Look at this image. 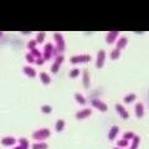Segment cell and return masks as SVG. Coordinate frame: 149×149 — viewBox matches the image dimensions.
Masks as SVG:
<instances>
[{"mask_svg":"<svg viewBox=\"0 0 149 149\" xmlns=\"http://www.w3.org/2000/svg\"><path fill=\"white\" fill-rule=\"evenodd\" d=\"M50 129L47 128H41V129H37L35 130L34 133H32V138L35 139V141H39V142H42L45 139H47L50 137Z\"/></svg>","mask_w":149,"mask_h":149,"instance_id":"1","label":"cell"},{"mask_svg":"<svg viewBox=\"0 0 149 149\" xmlns=\"http://www.w3.org/2000/svg\"><path fill=\"white\" fill-rule=\"evenodd\" d=\"M54 40H55V44H56L55 47L57 49L61 54H63V51H65V39H63V36L60 34V32H55Z\"/></svg>","mask_w":149,"mask_h":149,"instance_id":"2","label":"cell"},{"mask_svg":"<svg viewBox=\"0 0 149 149\" xmlns=\"http://www.w3.org/2000/svg\"><path fill=\"white\" fill-rule=\"evenodd\" d=\"M92 60V57L90 55H77V56H72L70 58L71 63L76 65V63H83V62H90Z\"/></svg>","mask_w":149,"mask_h":149,"instance_id":"3","label":"cell"},{"mask_svg":"<svg viewBox=\"0 0 149 149\" xmlns=\"http://www.w3.org/2000/svg\"><path fill=\"white\" fill-rule=\"evenodd\" d=\"M52 52H54V45L50 42L46 44L44 46V55H42L44 61H49V60L52 57Z\"/></svg>","mask_w":149,"mask_h":149,"instance_id":"4","label":"cell"},{"mask_svg":"<svg viewBox=\"0 0 149 149\" xmlns=\"http://www.w3.org/2000/svg\"><path fill=\"white\" fill-rule=\"evenodd\" d=\"M106 61V52L104 50H100L97 54V58H96V67L97 68H102Z\"/></svg>","mask_w":149,"mask_h":149,"instance_id":"5","label":"cell"},{"mask_svg":"<svg viewBox=\"0 0 149 149\" xmlns=\"http://www.w3.org/2000/svg\"><path fill=\"white\" fill-rule=\"evenodd\" d=\"M62 62H63V55L57 56V57L55 58V62L52 63V66H51V72H52V73H57Z\"/></svg>","mask_w":149,"mask_h":149,"instance_id":"6","label":"cell"},{"mask_svg":"<svg viewBox=\"0 0 149 149\" xmlns=\"http://www.w3.org/2000/svg\"><path fill=\"white\" fill-rule=\"evenodd\" d=\"M92 106L95 107V108H97L98 111H101V112H106L107 109H108L107 104L104 103V102L100 101V100H92Z\"/></svg>","mask_w":149,"mask_h":149,"instance_id":"7","label":"cell"},{"mask_svg":"<svg viewBox=\"0 0 149 149\" xmlns=\"http://www.w3.org/2000/svg\"><path fill=\"white\" fill-rule=\"evenodd\" d=\"M91 114H92V109L91 108H85V109L77 112V113H76V118L77 119H83V118L90 117Z\"/></svg>","mask_w":149,"mask_h":149,"instance_id":"8","label":"cell"},{"mask_svg":"<svg viewBox=\"0 0 149 149\" xmlns=\"http://www.w3.org/2000/svg\"><path fill=\"white\" fill-rule=\"evenodd\" d=\"M118 35H119L118 31H111V32H108L107 36H106V42L107 44H114V41L117 40Z\"/></svg>","mask_w":149,"mask_h":149,"instance_id":"9","label":"cell"},{"mask_svg":"<svg viewBox=\"0 0 149 149\" xmlns=\"http://www.w3.org/2000/svg\"><path fill=\"white\" fill-rule=\"evenodd\" d=\"M82 83H83V87H85V88H90L91 81H90V74H88L87 70H85V71H83V74H82Z\"/></svg>","mask_w":149,"mask_h":149,"instance_id":"10","label":"cell"},{"mask_svg":"<svg viewBox=\"0 0 149 149\" xmlns=\"http://www.w3.org/2000/svg\"><path fill=\"white\" fill-rule=\"evenodd\" d=\"M116 111L119 113V116L122 118H124V119H127L128 117H129V114H128V112L124 109V107L122 106V104H116Z\"/></svg>","mask_w":149,"mask_h":149,"instance_id":"11","label":"cell"},{"mask_svg":"<svg viewBox=\"0 0 149 149\" xmlns=\"http://www.w3.org/2000/svg\"><path fill=\"white\" fill-rule=\"evenodd\" d=\"M134 112H136V116L138 118H142L144 114V107L142 103H137L136 107H134Z\"/></svg>","mask_w":149,"mask_h":149,"instance_id":"12","label":"cell"},{"mask_svg":"<svg viewBox=\"0 0 149 149\" xmlns=\"http://www.w3.org/2000/svg\"><path fill=\"white\" fill-rule=\"evenodd\" d=\"M16 143V139L15 138H13V137H5V138H3L1 139V144L3 146H14V144Z\"/></svg>","mask_w":149,"mask_h":149,"instance_id":"13","label":"cell"},{"mask_svg":"<svg viewBox=\"0 0 149 149\" xmlns=\"http://www.w3.org/2000/svg\"><path fill=\"white\" fill-rule=\"evenodd\" d=\"M118 132H119V128L117 127V125H113V127L111 128L109 133H108V139H109V141H113V139H114L116 137H117Z\"/></svg>","mask_w":149,"mask_h":149,"instance_id":"14","label":"cell"},{"mask_svg":"<svg viewBox=\"0 0 149 149\" xmlns=\"http://www.w3.org/2000/svg\"><path fill=\"white\" fill-rule=\"evenodd\" d=\"M22 71H24V73L27 77H35L36 76V71L30 66H25L24 68H22Z\"/></svg>","mask_w":149,"mask_h":149,"instance_id":"15","label":"cell"},{"mask_svg":"<svg viewBox=\"0 0 149 149\" xmlns=\"http://www.w3.org/2000/svg\"><path fill=\"white\" fill-rule=\"evenodd\" d=\"M127 42H128V39L127 37H120V39L117 41V49L120 51L122 49H124L127 46Z\"/></svg>","mask_w":149,"mask_h":149,"instance_id":"16","label":"cell"},{"mask_svg":"<svg viewBox=\"0 0 149 149\" xmlns=\"http://www.w3.org/2000/svg\"><path fill=\"white\" fill-rule=\"evenodd\" d=\"M40 80H41V82H42L44 85H49V83L51 82V77L46 72H41L40 73Z\"/></svg>","mask_w":149,"mask_h":149,"instance_id":"17","label":"cell"},{"mask_svg":"<svg viewBox=\"0 0 149 149\" xmlns=\"http://www.w3.org/2000/svg\"><path fill=\"white\" fill-rule=\"evenodd\" d=\"M55 129H56V132H62V130L65 129V120L58 119L55 124Z\"/></svg>","mask_w":149,"mask_h":149,"instance_id":"18","label":"cell"},{"mask_svg":"<svg viewBox=\"0 0 149 149\" xmlns=\"http://www.w3.org/2000/svg\"><path fill=\"white\" fill-rule=\"evenodd\" d=\"M19 147L20 149H29V141L26 138H20L19 139Z\"/></svg>","mask_w":149,"mask_h":149,"instance_id":"19","label":"cell"},{"mask_svg":"<svg viewBox=\"0 0 149 149\" xmlns=\"http://www.w3.org/2000/svg\"><path fill=\"white\" fill-rule=\"evenodd\" d=\"M47 144L44 142H37L35 144H32V149H47Z\"/></svg>","mask_w":149,"mask_h":149,"instance_id":"20","label":"cell"},{"mask_svg":"<svg viewBox=\"0 0 149 149\" xmlns=\"http://www.w3.org/2000/svg\"><path fill=\"white\" fill-rule=\"evenodd\" d=\"M74 100H76L80 104H86V100H85V97H83L81 93H74Z\"/></svg>","mask_w":149,"mask_h":149,"instance_id":"21","label":"cell"},{"mask_svg":"<svg viewBox=\"0 0 149 149\" xmlns=\"http://www.w3.org/2000/svg\"><path fill=\"white\" fill-rule=\"evenodd\" d=\"M136 98H137V96L134 95V93H130V95L124 97V102H125V103H132V102H134V100H136Z\"/></svg>","mask_w":149,"mask_h":149,"instance_id":"22","label":"cell"},{"mask_svg":"<svg viewBox=\"0 0 149 149\" xmlns=\"http://www.w3.org/2000/svg\"><path fill=\"white\" fill-rule=\"evenodd\" d=\"M30 54L32 55V57H34L35 60H37V58H42V55H41V52L37 49H34V50H31L30 51Z\"/></svg>","mask_w":149,"mask_h":149,"instance_id":"23","label":"cell"},{"mask_svg":"<svg viewBox=\"0 0 149 149\" xmlns=\"http://www.w3.org/2000/svg\"><path fill=\"white\" fill-rule=\"evenodd\" d=\"M139 143H141V138H139L138 136H136L133 138V143H132V147H130L129 149H137L138 146H139Z\"/></svg>","mask_w":149,"mask_h":149,"instance_id":"24","label":"cell"},{"mask_svg":"<svg viewBox=\"0 0 149 149\" xmlns=\"http://www.w3.org/2000/svg\"><path fill=\"white\" fill-rule=\"evenodd\" d=\"M45 36H46L45 32H39V34H37V37H36V42L37 44H42L44 40H45Z\"/></svg>","mask_w":149,"mask_h":149,"instance_id":"25","label":"cell"},{"mask_svg":"<svg viewBox=\"0 0 149 149\" xmlns=\"http://www.w3.org/2000/svg\"><path fill=\"white\" fill-rule=\"evenodd\" d=\"M119 55H120V51L118 50V49H116V50H113L111 52V58L112 60H117L118 57H119Z\"/></svg>","mask_w":149,"mask_h":149,"instance_id":"26","label":"cell"},{"mask_svg":"<svg viewBox=\"0 0 149 149\" xmlns=\"http://www.w3.org/2000/svg\"><path fill=\"white\" fill-rule=\"evenodd\" d=\"M134 137H136V134H134L133 132H125L123 134V139H125V141H129V139H133Z\"/></svg>","mask_w":149,"mask_h":149,"instance_id":"27","label":"cell"},{"mask_svg":"<svg viewBox=\"0 0 149 149\" xmlns=\"http://www.w3.org/2000/svg\"><path fill=\"white\" fill-rule=\"evenodd\" d=\"M41 111H42L45 114H49V113H51V112H52V107H51V106H47V104H45V106L41 107Z\"/></svg>","mask_w":149,"mask_h":149,"instance_id":"28","label":"cell"},{"mask_svg":"<svg viewBox=\"0 0 149 149\" xmlns=\"http://www.w3.org/2000/svg\"><path fill=\"white\" fill-rule=\"evenodd\" d=\"M117 144H118V148H125V147H128V141H125V139H120V141H118L117 142Z\"/></svg>","mask_w":149,"mask_h":149,"instance_id":"29","label":"cell"},{"mask_svg":"<svg viewBox=\"0 0 149 149\" xmlns=\"http://www.w3.org/2000/svg\"><path fill=\"white\" fill-rule=\"evenodd\" d=\"M78 73H80V70H78V68H73V70H71V72H70V77H71V78H76L78 76Z\"/></svg>","mask_w":149,"mask_h":149,"instance_id":"30","label":"cell"},{"mask_svg":"<svg viewBox=\"0 0 149 149\" xmlns=\"http://www.w3.org/2000/svg\"><path fill=\"white\" fill-rule=\"evenodd\" d=\"M25 58H26V61L29 62V63H35V58L32 57V55H31L30 52H27V54L25 55Z\"/></svg>","mask_w":149,"mask_h":149,"instance_id":"31","label":"cell"},{"mask_svg":"<svg viewBox=\"0 0 149 149\" xmlns=\"http://www.w3.org/2000/svg\"><path fill=\"white\" fill-rule=\"evenodd\" d=\"M36 40H31V41H29V44H27V49H29L30 51L31 50H34V49H36Z\"/></svg>","mask_w":149,"mask_h":149,"instance_id":"32","label":"cell"},{"mask_svg":"<svg viewBox=\"0 0 149 149\" xmlns=\"http://www.w3.org/2000/svg\"><path fill=\"white\" fill-rule=\"evenodd\" d=\"M44 58H37V60H35V63L36 65H39V66H42V65H44Z\"/></svg>","mask_w":149,"mask_h":149,"instance_id":"33","label":"cell"},{"mask_svg":"<svg viewBox=\"0 0 149 149\" xmlns=\"http://www.w3.org/2000/svg\"><path fill=\"white\" fill-rule=\"evenodd\" d=\"M21 34H22V35H29V34H30V31H26V32H25V31H22Z\"/></svg>","mask_w":149,"mask_h":149,"instance_id":"34","label":"cell"},{"mask_svg":"<svg viewBox=\"0 0 149 149\" xmlns=\"http://www.w3.org/2000/svg\"><path fill=\"white\" fill-rule=\"evenodd\" d=\"M3 35H4V34H3V32H1V31H0V37H1Z\"/></svg>","mask_w":149,"mask_h":149,"instance_id":"35","label":"cell"},{"mask_svg":"<svg viewBox=\"0 0 149 149\" xmlns=\"http://www.w3.org/2000/svg\"><path fill=\"white\" fill-rule=\"evenodd\" d=\"M14 149H20V147H15V148H14Z\"/></svg>","mask_w":149,"mask_h":149,"instance_id":"36","label":"cell"},{"mask_svg":"<svg viewBox=\"0 0 149 149\" xmlns=\"http://www.w3.org/2000/svg\"><path fill=\"white\" fill-rule=\"evenodd\" d=\"M113 149H120V148H113Z\"/></svg>","mask_w":149,"mask_h":149,"instance_id":"37","label":"cell"}]
</instances>
